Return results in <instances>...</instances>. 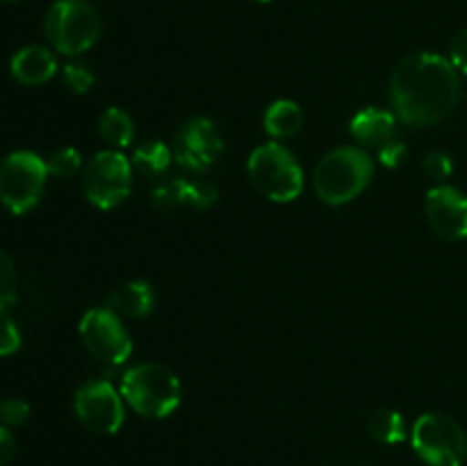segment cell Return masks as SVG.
Returning <instances> with one entry per match:
<instances>
[{
  "label": "cell",
  "mask_w": 467,
  "mask_h": 466,
  "mask_svg": "<svg viewBox=\"0 0 467 466\" xmlns=\"http://www.w3.org/2000/svg\"><path fill=\"white\" fill-rule=\"evenodd\" d=\"M246 174L258 195L265 199L287 204L295 201L304 190V172L295 154L281 142H267L249 155Z\"/></svg>",
  "instance_id": "3"
},
{
  "label": "cell",
  "mask_w": 467,
  "mask_h": 466,
  "mask_svg": "<svg viewBox=\"0 0 467 466\" xmlns=\"http://www.w3.org/2000/svg\"><path fill=\"white\" fill-rule=\"evenodd\" d=\"M429 227L442 240H465L467 238V196L454 185H436L424 199Z\"/></svg>",
  "instance_id": "12"
},
{
  "label": "cell",
  "mask_w": 467,
  "mask_h": 466,
  "mask_svg": "<svg viewBox=\"0 0 467 466\" xmlns=\"http://www.w3.org/2000/svg\"><path fill=\"white\" fill-rule=\"evenodd\" d=\"M44 30L55 50L80 55L99 41L100 18L87 0H57L46 14Z\"/></svg>",
  "instance_id": "5"
},
{
  "label": "cell",
  "mask_w": 467,
  "mask_h": 466,
  "mask_svg": "<svg viewBox=\"0 0 467 466\" xmlns=\"http://www.w3.org/2000/svg\"><path fill=\"white\" fill-rule=\"evenodd\" d=\"M424 172L427 176L436 178V181H445V178L451 176L454 172V160H451L450 154L445 151H431V154L424 155Z\"/></svg>",
  "instance_id": "24"
},
{
  "label": "cell",
  "mask_w": 467,
  "mask_h": 466,
  "mask_svg": "<svg viewBox=\"0 0 467 466\" xmlns=\"http://www.w3.org/2000/svg\"><path fill=\"white\" fill-rule=\"evenodd\" d=\"M374 176V163L358 146H340L324 155L313 172V187L324 204L342 206L356 199Z\"/></svg>",
  "instance_id": "2"
},
{
  "label": "cell",
  "mask_w": 467,
  "mask_h": 466,
  "mask_svg": "<svg viewBox=\"0 0 467 466\" xmlns=\"http://www.w3.org/2000/svg\"><path fill=\"white\" fill-rule=\"evenodd\" d=\"M260 3H269V0H260Z\"/></svg>",
  "instance_id": "30"
},
{
  "label": "cell",
  "mask_w": 467,
  "mask_h": 466,
  "mask_svg": "<svg viewBox=\"0 0 467 466\" xmlns=\"http://www.w3.org/2000/svg\"><path fill=\"white\" fill-rule=\"evenodd\" d=\"M155 292L146 281H128L109 295L108 309L126 318H144L153 311Z\"/></svg>",
  "instance_id": "16"
},
{
  "label": "cell",
  "mask_w": 467,
  "mask_h": 466,
  "mask_svg": "<svg viewBox=\"0 0 467 466\" xmlns=\"http://www.w3.org/2000/svg\"><path fill=\"white\" fill-rule=\"evenodd\" d=\"M48 167L32 151H14L0 163V204L14 215L35 208L44 192Z\"/></svg>",
  "instance_id": "7"
},
{
  "label": "cell",
  "mask_w": 467,
  "mask_h": 466,
  "mask_svg": "<svg viewBox=\"0 0 467 466\" xmlns=\"http://www.w3.org/2000/svg\"><path fill=\"white\" fill-rule=\"evenodd\" d=\"M62 76H64V85H67L73 94H87V91L94 87V80H96L94 73H91L85 64H78V62L67 64Z\"/></svg>",
  "instance_id": "23"
},
{
  "label": "cell",
  "mask_w": 467,
  "mask_h": 466,
  "mask_svg": "<svg viewBox=\"0 0 467 466\" xmlns=\"http://www.w3.org/2000/svg\"><path fill=\"white\" fill-rule=\"evenodd\" d=\"M121 396L137 414L164 418L181 405V382L167 365L140 364L121 377Z\"/></svg>",
  "instance_id": "4"
},
{
  "label": "cell",
  "mask_w": 467,
  "mask_h": 466,
  "mask_svg": "<svg viewBox=\"0 0 467 466\" xmlns=\"http://www.w3.org/2000/svg\"><path fill=\"white\" fill-rule=\"evenodd\" d=\"M99 131L103 140H108L114 146H128L135 137V123L128 112L121 108H109L100 114Z\"/></svg>",
  "instance_id": "20"
},
{
  "label": "cell",
  "mask_w": 467,
  "mask_h": 466,
  "mask_svg": "<svg viewBox=\"0 0 467 466\" xmlns=\"http://www.w3.org/2000/svg\"><path fill=\"white\" fill-rule=\"evenodd\" d=\"M46 167H48V174L57 178H68L73 174L80 172L82 167V155L80 151L73 149V146H62V149L53 151L46 160Z\"/></svg>",
  "instance_id": "21"
},
{
  "label": "cell",
  "mask_w": 467,
  "mask_h": 466,
  "mask_svg": "<svg viewBox=\"0 0 467 466\" xmlns=\"http://www.w3.org/2000/svg\"><path fill=\"white\" fill-rule=\"evenodd\" d=\"M30 418V405L21 397H9L7 402H0V420L7 428H18Z\"/></svg>",
  "instance_id": "25"
},
{
  "label": "cell",
  "mask_w": 467,
  "mask_h": 466,
  "mask_svg": "<svg viewBox=\"0 0 467 466\" xmlns=\"http://www.w3.org/2000/svg\"><path fill=\"white\" fill-rule=\"evenodd\" d=\"M450 62L459 69V73L467 76V27L456 32L450 44Z\"/></svg>",
  "instance_id": "28"
},
{
  "label": "cell",
  "mask_w": 467,
  "mask_h": 466,
  "mask_svg": "<svg viewBox=\"0 0 467 466\" xmlns=\"http://www.w3.org/2000/svg\"><path fill=\"white\" fill-rule=\"evenodd\" d=\"M461 73L450 58L429 50L410 53L397 64L390 78V103L409 126H433L459 105Z\"/></svg>",
  "instance_id": "1"
},
{
  "label": "cell",
  "mask_w": 467,
  "mask_h": 466,
  "mask_svg": "<svg viewBox=\"0 0 467 466\" xmlns=\"http://www.w3.org/2000/svg\"><path fill=\"white\" fill-rule=\"evenodd\" d=\"M18 347H21V334H18L12 318H7L5 311H0V356L14 355Z\"/></svg>",
  "instance_id": "26"
},
{
  "label": "cell",
  "mask_w": 467,
  "mask_h": 466,
  "mask_svg": "<svg viewBox=\"0 0 467 466\" xmlns=\"http://www.w3.org/2000/svg\"><path fill=\"white\" fill-rule=\"evenodd\" d=\"M368 429L374 441L379 443H400L406 439L404 416L395 409H377L368 420Z\"/></svg>",
  "instance_id": "19"
},
{
  "label": "cell",
  "mask_w": 467,
  "mask_h": 466,
  "mask_svg": "<svg viewBox=\"0 0 467 466\" xmlns=\"http://www.w3.org/2000/svg\"><path fill=\"white\" fill-rule=\"evenodd\" d=\"M16 455V439L9 432L7 425L0 423V466L9 464Z\"/></svg>",
  "instance_id": "29"
},
{
  "label": "cell",
  "mask_w": 467,
  "mask_h": 466,
  "mask_svg": "<svg viewBox=\"0 0 467 466\" xmlns=\"http://www.w3.org/2000/svg\"><path fill=\"white\" fill-rule=\"evenodd\" d=\"M80 338L87 350L103 364H123L132 352L130 334L112 309L87 311L80 320Z\"/></svg>",
  "instance_id": "9"
},
{
  "label": "cell",
  "mask_w": 467,
  "mask_h": 466,
  "mask_svg": "<svg viewBox=\"0 0 467 466\" xmlns=\"http://www.w3.org/2000/svg\"><path fill=\"white\" fill-rule=\"evenodd\" d=\"M409 158V146L400 140H390L383 146H379V160H381L383 167H400V164L406 163Z\"/></svg>",
  "instance_id": "27"
},
{
  "label": "cell",
  "mask_w": 467,
  "mask_h": 466,
  "mask_svg": "<svg viewBox=\"0 0 467 466\" xmlns=\"http://www.w3.org/2000/svg\"><path fill=\"white\" fill-rule=\"evenodd\" d=\"M55 71H57V59L46 46H26L12 58V76L21 85H44L55 76Z\"/></svg>",
  "instance_id": "14"
},
{
  "label": "cell",
  "mask_w": 467,
  "mask_h": 466,
  "mask_svg": "<svg viewBox=\"0 0 467 466\" xmlns=\"http://www.w3.org/2000/svg\"><path fill=\"white\" fill-rule=\"evenodd\" d=\"M223 154V137L210 119L194 117L181 126L173 140V160L187 172H208Z\"/></svg>",
  "instance_id": "10"
},
{
  "label": "cell",
  "mask_w": 467,
  "mask_h": 466,
  "mask_svg": "<svg viewBox=\"0 0 467 466\" xmlns=\"http://www.w3.org/2000/svg\"><path fill=\"white\" fill-rule=\"evenodd\" d=\"M150 201L160 213H178L185 208L203 210L217 201V187L203 178H196V181L173 178V181L160 183L150 192Z\"/></svg>",
  "instance_id": "13"
},
{
  "label": "cell",
  "mask_w": 467,
  "mask_h": 466,
  "mask_svg": "<svg viewBox=\"0 0 467 466\" xmlns=\"http://www.w3.org/2000/svg\"><path fill=\"white\" fill-rule=\"evenodd\" d=\"M173 160V151L167 144L158 140H149L144 144H140L132 154V167L140 169L146 176H160L162 172H167V167Z\"/></svg>",
  "instance_id": "18"
},
{
  "label": "cell",
  "mask_w": 467,
  "mask_h": 466,
  "mask_svg": "<svg viewBox=\"0 0 467 466\" xmlns=\"http://www.w3.org/2000/svg\"><path fill=\"white\" fill-rule=\"evenodd\" d=\"M397 119L395 114L379 108H368L356 114L349 123V132L356 142L365 146H383L386 142L395 140Z\"/></svg>",
  "instance_id": "15"
},
{
  "label": "cell",
  "mask_w": 467,
  "mask_h": 466,
  "mask_svg": "<svg viewBox=\"0 0 467 466\" xmlns=\"http://www.w3.org/2000/svg\"><path fill=\"white\" fill-rule=\"evenodd\" d=\"M123 396L105 379H89L73 397V407L85 428L96 434H114L123 425Z\"/></svg>",
  "instance_id": "11"
},
{
  "label": "cell",
  "mask_w": 467,
  "mask_h": 466,
  "mask_svg": "<svg viewBox=\"0 0 467 466\" xmlns=\"http://www.w3.org/2000/svg\"><path fill=\"white\" fill-rule=\"evenodd\" d=\"M413 450L429 466H463L467 460V434L445 414H424L410 432Z\"/></svg>",
  "instance_id": "6"
},
{
  "label": "cell",
  "mask_w": 467,
  "mask_h": 466,
  "mask_svg": "<svg viewBox=\"0 0 467 466\" xmlns=\"http://www.w3.org/2000/svg\"><path fill=\"white\" fill-rule=\"evenodd\" d=\"M263 123L269 135L276 140H287V137H295L304 126V110L295 101L281 99L269 105Z\"/></svg>",
  "instance_id": "17"
},
{
  "label": "cell",
  "mask_w": 467,
  "mask_h": 466,
  "mask_svg": "<svg viewBox=\"0 0 467 466\" xmlns=\"http://www.w3.org/2000/svg\"><path fill=\"white\" fill-rule=\"evenodd\" d=\"M18 300L16 268L5 251H0V311H7Z\"/></svg>",
  "instance_id": "22"
},
{
  "label": "cell",
  "mask_w": 467,
  "mask_h": 466,
  "mask_svg": "<svg viewBox=\"0 0 467 466\" xmlns=\"http://www.w3.org/2000/svg\"><path fill=\"white\" fill-rule=\"evenodd\" d=\"M82 190L96 208H114L130 196L132 163L121 151H100L82 174Z\"/></svg>",
  "instance_id": "8"
}]
</instances>
